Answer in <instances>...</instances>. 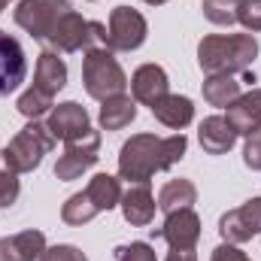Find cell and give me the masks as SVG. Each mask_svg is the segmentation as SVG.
<instances>
[{
  "label": "cell",
  "instance_id": "cell-10",
  "mask_svg": "<svg viewBox=\"0 0 261 261\" xmlns=\"http://www.w3.org/2000/svg\"><path fill=\"white\" fill-rule=\"evenodd\" d=\"M28 76V58L15 37L0 31V97L12 94Z\"/></svg>",
  "mask_w": 261,
  "mask_h": 261
},
{
  "label": "cell",
  "instance_id": "cell-20",
  "mask_svg": "<svg viewBox=\"0 0 261 261\" xmlns=\"http://www.w3.org/2000/svg\"><path fill=\"white\" fill-rule=\"evenodd\" d=\"M240 94H243V82H240V76H231V73H213V76L203 79V100H206L210 107L228 110Z\"/></svg>",
  "mask_w": 261,
  "mask_h": 261
},
{
  "label": "cell",
  "instance_id": "cell-19",
  "mask_svg": "<svg viewBox=\"0 0 261 261\" xmlns=\"http://www.w3.org/2000/svg\"><path fill=\"white\" fill-rule=\"evenodd\" d=\"M149 110H152V116H155L164 128H173V130H182L195 122V103H192L189 97H182V94H164V97H161L158 103H152Z\"/></svg>",
  "mask_w": 261,
  "mask_h": 261
},
{
  "label": "cell",
  "instance_id": "cell-12",
  "mask_svg": "<svg viewBox=\"0 0 261 261\" xmlns=\"http://www.w3.org/2000/svg\"><path fill=\"white\" fill-rule=\"evenodd\" d=\"M158 237L167 240L170 249H195L197 240H200V219H197L195 210H176V213H167L164 219V228L158 231Z\"/></svg>",
  "mask_w": 261,
  "mask_h": 261
},
{
  "label": "cell",
  "instance_id": "cell-11",
  "mask_svg": "<svg viewBox=\"0 0 261 261\" xmlns=\"http://www.w3.org/2000/svg\"><path fill=\"white\" fill-rule=\"evenodd\" d=\"M46 128H49V134H52L55 140L67 143V140L82 137L85 130L91 128V119H88L85 107H79L76 100H67V103L52 107V113H49V119H46Z\"/></svg>",
  "mask_w": 261,
  "mask_h": 261
},
{
  "label": "cell",
  "instance_id": "cell-21",
  "mask_svg": "<svg viewBox=\"0 0 261 261\" xmlns=\"http://www.w3.org/2000/svg\"><path fill=\"white\" fill-rule=\"evenodd\" d=\"M137 119V100L130 94H119L100 103V128L103 130H122Z\"/></svg>",
  "mask_w": 261,
  "mask_h": 261
},
{
  "label": "cell",
  "instance_id": "cell-4",
  "mask_svg": "<svg viewBox=\"0 0 261 261\" xmlns=\"http://www.w3.org/2000/svg\"><path fill=\"white\" fill-rule=\"evenodd\" d=\"M52 149H55V137L49 134V128L40 122H28L6 143L3 161L12 173H31L43 164V155H49Z\"/></svg>",
  "mask_w": 261,
  "mask_h": 261
},
{
  "label": "cell",
  "instance_id": "cell-15",
  "mask_svg": "<svg viewBox=\"0 0 261 261\" xmlns=\"http://www.w3.org/2000/svg\"><path fill=\"white\" fill-rule=\"evenodd\" d=\"M46 249V234L31 228L0 240V261H40Z\"/></svg>",
  "mask_w": 261,
  "mask_h": 261
},
{
  "label": "cell",
  "instance_id": "cell-32",
  "mask_svg": "<svg viewBox=\"0 0 261 261\" xmlns=\"http://www.w3.org/2000/svg\"><path fill=\"white\" fill-rule=\"evenodd\" d=\"M210 261H252V258H249L246 252H240L234 243H222V246H216V249H213Z\"/></svg>",
  "mask_w": 261,
  "mask_h": 261
},
{
  "label": "cell",
  "instance_id": "cell-2",
  "mask_svg": "<svg viewBox=\"0 0 261 261\" xmlns=\"http://www.w3.org/2000/svg\"><path fill=\"white\" fill-rule=\"evenodd\" d=\"M258 55V40L252 34H210L197 43V64L206 76L231 73L240 76Z\"/></svg>",
  "mask_w": 261,
  "mask_h": 261
},
{
  "label": "cell",
  "instance_id": "cell-1",
  "mask_svg": "<svg viewBox=\"0 0 261 261\" xmlns=\"http://www.w3.org/2000/svg\"><path fill=\"white\" fill-rule=\"evenodd\" d=\"M189 140L186 134L155 137V134H134L119 152V176L128 182H149L158 170H167L186 158Z\"/></svg>",
  "mask_w": 261,
  "mask_h": 261
},
{
  "label": "cell",
  "instance_id": "cell-34",
  "mask_svg": "<svg viewBox=\"0 0 261 261\" xmlns=\"http://www.w3.org/2000/svg\"><path fill=\"white\" fill-rule=\"evenodd\" d=\"M143 3H149V6H161V3H167V0H143Z\"/></svg>",
  "mask_w": 261,
  "mask_h": 261
},
{
  "label": "cell",
  "instance_id": "cell-24",
  "mask_svg": "<svg viewBox=\"0 0 261 261\" xmlns=\"http://www.w3.org/2000/svg\"><path fill=\"white\" fill-rule=\"evenodd\" d=\"M94 216H97V206L91 203V197L85 195V192L70 195L67 203L61 206V219H64L67 225H85V222H91Z\"/></svg>",
  "mask_w": 261,
  "mask_h": 261
},
{
  "label": "cell",
  "instance_id": "cell-16",
  "mask_svg": "<svg viewBox=\"0 0 261 261\" xmlns=\"http://www.w3.org/2000/svg\"><path fill=\"white\" fill-rule=\"evenodd\" d=\"M67 85V64L64 58H58L55 49H43L37 58V73H34V88L55 97Z\"/></svg>",
  "mask_w": 261,
  "mask_h": 261
},
{
  "label": "cell",
  "instance_id": "cell-9",
  "mask_svg": "<svg viewBox=\"0 0 261 261\" xmlns=\"http://www.w3.org/2000/svg\"><path fill=\"white\" fill-rule=\"evenodd\" d=\"M219 234H222L225 243H234V246L252 240L255 234H261V197L246 200L237 210H228L219 219Z\"/></svg>",
  "mask_w": 261,
  "mask_h": 261
},
{
  "label": "cell",
  "instance_id": "cell-22",
  "mask_svg": "<svg viewBox=\"0 0 261 261\" xmlns=\"http://www.w3.org/2000/svg\"><path fill=\"white\" fill-rule=\"evenodd\" d=\"M85 195L91 197V203L97 206V213H110L113 206L122 203V186H119L116 176H110V173H97V176H91Z\"/></svg>",
  "mask_w": 261,
  "mask_h": 261
},
{
  "label": "cell",
  "instance_id": "cell-23",
  "mask_svg": "<svg viewBox=\"0 0 261 261\" xmlns=\"http://www.w3.org/2000/svg\"><path fill=\"white\" fill-rule=\"evenodd\" d=\"M195 200L197 189L192 179H170V182H164V189L158 195V206L164 213H176V210H192Z\"/></svg>",
  "mask_w": 261,
  "mask_h": 261
},
{
  "label": "cell",
  "instance_id": "cell-8",
  "mask_svg": "<svg viewBox=\"0 0 261 261\" xmlns=\"http://www.w3.org/2000/svg\"><path fill=\"white\" fill-rule=\"evenodd\" d=\"M149 24L146 18L130 9V6H116L110 12V24H107V49L113 52H134L146 43Z\"/></svg>",
  "mask_w": 261,
  "mask_h": 261
},
{
  "label": "cell",
  "instance_id": "cell-18",
  "mask_svg": "<svg viewBox=\"0 0 261 261\" xmlns=\"http://www.w3.org/2000/svg\"><path fill=\"white\" fill-rule=\"evenodd\" d=\"M231 128L237 134H252L261 128V88H249L246 94H240L231 107H228V116Z\"/></svg>",
  "mask_w": 261,
  "mask_h": 261
},
{
  "label": "cell",
  "instance_id": "cell-28",
  "mask_svg": "<svg viewBox=\"0 0 261 261\" xmlns=\"http://www.w3.org/2000/svg\"><path fill=\"white\" fill-rule=\"evenodd\" d=\"M237 21H240L246 31L258 34L261 31V0H240V6H237Z\"/></svg>",
  "mask_w": 261,
  "mask_h": 261
},
{
  "label": "cell",
  "instance_id": "cell-13",
  "mask_svg": "<svg viewBox=\"0 0 261 261\" xmlns=\"http://www.w3.org/2000/svg\"><path fill=\"white\" fill-rule=\"evenodd\" d=\"M128 85H130L134 100L143 103V107H152V103H158L164 94H170V79H167L164 67H158V64L137 67Z\"/></svg>",
  "mask_w": 261,
  "mask_h": 261
},
{
  "label": "cell",
  "instance_id": "cell-26",
  "mask_svg": "<svg viewBox=\"0 0 261 261\" xmlns=\"http://www.w3.org/2000/svg\"><path fill=\"white\" fill-rule=\"evenodd\" d=\"M237 6L240 0H203V15L219 28H231L237 24Z\"/></svg>",
  "mask_w": 261,
  "mask_h": 261
},
{
  "label": "cell",
  "instance_id": "cell-17",
  "mask_svg": "<svg viewBox=\"0 0 261 261\" xmlns=\"http://www.w3.org/2000/svg\"><path fill=\"white\" fill-rule=\"evenodd\" d=\"M237 137L240 134L231 128V122L225 116H210L197 128V140H200V146H203L206 155H225V152H231V146L237 143Z\"/></svg>",
  "mask_w": 261,
  "mask_h": 261
},
{
  "label": "cell",
  "instance_id": "cell-33",
  "mask_svg": "<svg viewBox=\"0 0 261 261\" xmlns=\"http://www.w3.org/2000/svg\"><path fill=\"white\" fill-rule=\"evenodd\" d=\"M164 261H197V255L192 249H182V252H179V249H170V255Z\"/></svg>",
  "mask_w": 261,
  "mask_h": 261
},
{
  "label": "cell",
  "instance_id": "cell-3",
  "mask_svg": "<svg viewBox=\"0 0 261 261\" xmlns=\"http://www.w3.org/2000/svg\"><path fill=\"white\" fill-rule=\"evenodd\" d=\"M82 82H85V91L88 97L94 100H110V97H119L125 94L128 88V76L122 64L116 61V52L113 49H88L85 58H82Z\"/></svg>",
  "mask_w": 261,
  "mask_h": 261
},
{
  "label": "cell",
  "instance_id": "cell-27",
  "mask_svg": "<svg viewBox=\"0 0 261 261\" xmlns=\"http://www.w3.org/2000/svg\"><path fill=\"white\" fill-rule=\"evenodd\" d=\"M21 195V182H18V173H12L9 167L0 170V210L12 206Z\"/></svg>",
  "mask_w": 261,
  "mask_h": 261
},
{
  "label": "cell",
  "instance_id": "cell-29",
  "mask_svg": "<svg viewBox=\"0 0 261 261\" xmlns=\"http://www.w3.org/2000/svg\"><path fill=\"white\" fill-rule=\"evenodd\" d=\"M116 261H158L155 258V249L149 243H128V246H119L116 249Z\"/></svg>",
  "mask_w": 261,
  "mask_h": 261
},
{
  "label": "cell",
  "instance_id": "cell-6",
  "mask_svg": "<svg viewBox=\"0 0 261 261\" xmlns=\"http://www.w3.org/2000/svg\"><path fill=\"white\" fill-rule=\"evenodd\" d=\"M70 12V0H18L15 24L28 31L34 40H49L58 18Z\"/></svg>",
  "mask_w": 261,
  "mask_h": 261
},
{
  "label": "cell",
  "instance_id": "cell-7",
  "mask_svg": "<svg viewBox=\"0 0 261 261\" xmlns=\"http://www.w3.org/2000/svg\"><path fill=\"white\" fill-rule=\"evenodd\" d=\"M97 152H100V134L94 128H88L82 137H76V140H67L64 155H61L58 164H55V176H58L61 182L79 179L88 167L97 164V158H100Z\"/></svg>",
  "mask_w": 261,
  "mask_h": 261
},
{
  "label": "cell",
  "instance_id": "cell-5",
  "mask_svg": "<svg viewBox=\"0 0 261 261\" xmlns=\"http://www.w3.org/2000/svg\"><path fill=\"white\" fill-rule=\"evenodd\" d=\"M49 49L55 52H88V49H107V24L100 21H88L79 12H67L58 18V24L49 34Z\"/></svg>",
  "mask_w": 261,
  "mask_h": 261
},
{
  "label": "cell",
  "instance_id": "cell-31",
  "mask_svg": "<svg viewBox=\"0 0 261 261\" xmlns=\"http://www.w3.org/2000/svg\"><path fill=\"white\" fill-rule=\"evenodd\" d=\"M243 161L249 170H261V128L246 134V146H243Z\"/></svg>",
  "mask_w": 261,
  "mask_h": 261
},
{
  "label": "cell",
  "instance_id": "cell-14",
  "mask_svg": "<svg viewBox=\"0 0 261 261\" xmlns=\"http://www.w3.org/2000/svg\"><path fill=\"white\" fill-rule=\"evenodd\" d=\"M122 216L125 222L134 228H146L152 219H155V195L149 189V182H130L128 192H122Z\"/></svg>",
  "mask_w": 261,
  "mask_h": 261
},
{
  "label": "cell",
  "instance_id": "cell-25",
  "mask_svg": "<svg viewBox=\"0 0 261 261\" xmlns=\"http://www.w3.org/2000/svg\"><path fill=\"white\" fill-rule=\"evenodd\" d=\"M15 107H18V113H21L24 119L37 122L40 116L52 113V107H55V103H52V97H49V94H43V91H37V88L31 85V88L18 97V103H15Z\"/></svg>",
  "mask_w": 261,
  "mask_h": 261
},
{
  "label": "cell",
  "instance_id": "cell-30",
  "mask_svg": "<svg viewBox=\"0 0 261 261\" xmlns=\"http://www.w3.org/2000/svg\"><path fill=\"white\" fill-rule=\"evenodd\" d=\"M40 261H88L82 249L70 246V243H58V246H46Z\"/></svg>",
  "mask_w": 261,
  "mask_h": 261
},
{
  "label": "cell",
  "instance_id": "cell-35",
  "mask_svg": "<svg viewBox=\"0 0 261 261\" xmlns=\"http://www.w3.org/2000/svg\"><path fill=\"white\" fill-rule=\"evenodd\" d=\"M6 3H12V0H6Z\"/></svg>",
  "mask_w": 261,
  "mask_h": 261
}]
</instances>
